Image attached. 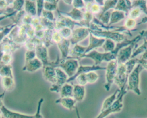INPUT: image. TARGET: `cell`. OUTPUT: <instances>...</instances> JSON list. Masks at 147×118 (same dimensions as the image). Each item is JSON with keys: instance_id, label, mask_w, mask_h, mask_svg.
Wrapping results in <instances>:
<instances>
[{"instance_id": "obj_1", "label": "cell", "mask_w": 147, "mask_h": 118, "mask_svg": "<svg viewBox=\"0 0 147 118\" xmlns=\"http://www.w3.org/2000/svg\"><path fill=\"white\" fill-rule=\"evenodd\" d=\"M79 61L73 59H60L56 68H59L66 74L69 78L73 77L79 67Z\"/></svg>"}, {"instance_id": "obj_2", "label": "cell", "mask_w": 147, "mask_h": 118, "mask_svg": "<svg viewBox=\"0 0 147 118\" xmlns=\"http://www.w3.org/2000/svg\"><path fill=\"white\" fill-rule=\"evenodd\" d=\"M126 92L121 90L117 98L112 105L103 111L100 112L98 116L96 118H106L113 113L120 112L123 107V98Z\"/></svg>"}, {"instance_id": "obj_3", "label": "cell", "mask_w": 147, "mask_h": 118, "mask_svg": "<svg viewBox=\"0 0 147 118\" xmlns=\"http://www.w3.org/2000/svg\"><path fill=\"white\" fill-rule=\"evenodd\" d=\"M115 55L112 53H100L96 49L92 50L88 53L86 54L84 58H90L93 60L95 62L94 65H100L104 61L110 62L113 60Z\"/></svg>"}, {"instance_id": "obj_4", "label": "cell", "mask_w": 147, "mask_h": 118, "mask_svg": "<svg viewBox=\"0 0 147 118\" xmlns=\"http://www.w3.org/2000/svg\"><path fill=\"white\" fill-rule=\"evenodd\" d=\"M57 10L59 16L58 19H56L54 22L55 30L58 31L63 28L68 27L73 30L76 25L81 27L79 22L74 21L69 17L63 15L58 10Z\"/></svg>"}, {"instance_id": "obj_5", "label": "cell", "mask_w": 147, "mask_h": 118, "mask_svg": "<svg viewBox=\"0 0 147 118\" xmlns=\"http://www.w3.org/2000/svg\"><path fill=\"white\" fill-rule=\"evenodd\" d=\"M117 72V63L115 61L112 60L109 62L106 67V83L104 87L106 91H109L111 85L115 80Z\"/></svg>"}, {"instance_id": "obj_6", "label": "cell", "mask_w": 147, "mask_h": 118, "mask_svg": "<svg viewBox=\"0 0 147 118\" xmlns=\"http://www.w3.org/2000/svg\"><path fill=\"white\" fill-rule=\"evenodd\" d=\"M90 34V29L88 28L80 27L74 29L72 30L71 38L70 39L71 43L73 45L78 44L80 42L85 40L89 36Z\"/></svg>"}, {"instance_id": "obj_7", "label": "cell", "mask_w": 147, "mask_h": 118, "mask_svg": "<svg viewBox=\"0 0 147 118\" xmlns=\"http://www.w3.org/2000/svg\"><path fill=\"white\" fill-rule=\"evenodd\" d=\"M57 74V82L50 88L52 92L59 93L62 87L67 83L69 78L66 74L59 68H55Z\"/></svg>"}, {"instance_id": "obj_8", "label": "cell", "mask_w": 147, "mask_h": 118, "mask_svg": "<svg viewBox=\"0 0 147 118\" xmlns=\"http://www.w3.org/2000/svg\"><path fill=\"white\" fill-rule=\"evenodd\" d=\"M36 56L43 63L44 66L51 65V61L48 59L47 48L42 42L36 45L35 48Z\"/></svg>"}, {"instance_id": "obj_9", "label": "cell", "mask_w": 147, "mask_h": 118, "mask_svg": "<svg viewBox=\"0 0 147 118\" xmlns=\"http://www.w3.org/2000/svg\"><path fill=\"white\" fill-rule=\"evenodd\" d=\"M106 67L100 66V65L96 66L94 65L92 66L80 65H79L76 74L74 75L73 77L69 78L67 80V83H69V82H71V81L74 80L78 76L82 74L86 73L92 72V71L106 70Z\"/></svg>"}, {"instance_id": "obj_10", "label": "cell", "mask_w": 147, "mask_h": 118, "mask_svg": "<svg viewBox=\"0 0 147 118\" xmlns=\"http://www.w3.org/2000/svg\"><path fill=\"white\" fill-rule=\"evenodd\" d=\"M106 39L96 37L90 32L89 35V44L87 46L86 54L88 53L92 50L98 48L102 47Z\"/></svg>"}, {"instance_id": "obj_11", "label": "cell", "mask_w": 147, "mask_h": 118, "mask_svg": "<svg viewBox=\"0 0 147 118\" xmlns=\"http://www.w3.org/2000/svg\"><path fill=\"white\" fill-rule=\"evenodd\" d=\"M86 48L87 46H80L78 44L74 45L73 48L71 49L67 59H73L80 60L84 58Z\"/></svg>"}, {"instance_id": "obj_12", "label": "cell", "mask_w": 147, "mask_h": 118, "mask_svg": "<svg viewBox=\"0 0 147 118\" xmlns=\"http://www.w3.org/2000/svg\"><path fill=\"white\" fill-rule=\"evenodd\" d=\"M2 115L5 118H34V115H28L17 112L13 111L3 105L1 109Z\"/></svg>"}, {"instance_id": "obj_13", "label": "cell", "mask_w": 147, "mask_h": 118, "mask_svg": "<svg viewBox=\"0 0 147 118\" xmlns=\"http://www.w3.org/2000/svg\"><path fill=\"white\" fill-rule=\"evenodd\" d=\"M43 75L45 79L53 85L57 82V74L55 68L51 65L45 66L43 67Z\"/></svg>"}, {"instance_id": "obj_14", "label": "cell", "mask_w": 147, "mask_h": 118, "mask_svg": "<svg viewBox=\"0 0 147 118\" xmlns=\"http://www.w3.org/2000/svg\"><path fill=\"white\" fill-rule=\"evenodd\" d=\"M58 47L61 53V59H67L70 52L71 45L70 39H63L59 43L57 44Z\"/></svg>"}, {"instance_id": "obj_15", "label": "cell", "mask_w": 147, "mask_h": 118, "mask_svg": "<svg viewBox=\"0 0 147 118\" xmlns=\"http://www.w3.org/2000/svg\"><path fill=\"white\" fill-rule=\"evenodd\" d=\"M55 103L60 104L63 107L69 110H73L74 109L77 110V102L73 98H60L56 100Z\"/></svg>"}, {"instance_id": "obj_16", "label": "cell", "mask_w": 147, "mask_h": 118, "mask_svg": "<svg viewBox=\"0 0 147 118\" xmlns=\"http://www.w3.org/2000/svg\"><path fill=\"white\" fill-rule=\"evenodd\" d=\"M63 15L68 16L70 18L77 22L81 21L84 18V11L78 9L74 8L71 11L69 12H65L59 11Z\"/></svg>"}, {"instance_id": "obj_17", "label": "cell", "mask_w": 147, "mask_h": 118, "mask_svg": "<svg viewBox=\"0 0 147 118\" xmlns=\"http://www.w3.org/2000/svg\"><path fill=\"white\" fill-rule=\"evenodd\" d=\"M73 98L77 102H81L85 97L86 90L84 86L79 85H73Z\"/></svg>"}, {"instance_id": "obj_18", "label": "cell", "mask_w": 147, "mask_h": 118, "mask_svg": "<svg viewBox=\"0 0 147 118\" xmlns=\"http://www.w3.org/2000/svg\"><path fill=\"white\" fill-rule=\"evenodd\" d=\"M73 85L66 83L62 87L60 91V98H73Z\"/></svg>"}, {"instance_id": "obj_19", "label": "cell", "mask_w": 147, "mask_h": 118, "mask_svg": "<svg viewBox=\"0 0 147 118\" xmlns=\"http://www.w3.org/2000/svg\"><path fill=\"white\" fill-rule=\"evenodd\" d=\"M118 92H119V90H117L113 94L106 98L104 100L100 112L105 110L113 104V103L115 102L117 98V95Z\"/></svg>"}, {"instance_id": "obj_20", "label": "cell", "mask_w": 147, "mask_h": 118, "mask_svg": "<svg viewBox=\"0 0 147 118\" xmlns=\"http://www.w3.org/2000/svg\"><path fill=\"white\" fill-rule=\"evenodd\" d=\"M94 17V15L91 12L85 10L84 11V18L79 23L81 27L89 28Z\"/></svg>"}, {"instance_id": "obj_21", "label": "cell", "mask_w": 147, "mask_h": 118, "mask_svg": "<svg viewBox=\"0 0 147 118\" xmlns=\"http://www.w3.org/2000/svg\"><path fill=\"white\" fill-rule=\"evenodd\" d=\"M43 63L38 58H34L29 61L27 69L30 72H34L40 68H43Z\"/></svg>"}, {"instance_id": "obj_22", "label": "cell", "mask_w": 147, "mask_h": 118, "mask_svg": "<svg viewBox=\"0 0 147 118\" xmlns=\"http://www.w3.org/2000/svg\"><path fill=\"white\" fill-rule=\"evenodd\" d=\"M54 31L49 29L45 30V36L41 41L43 44L47 48L52 46L54 43L52 39L53 33Z\"/></svg>"}, {"instance_id": "obj_23", "label": "cell", "mask_w": 147, "mask_h": 118, "mask_svg": "<svg viewBox=\"0 0 147 118\" xmlns=\"http://www.w3.org/2000/svg\"><path fill=\"white\" fill-rule=\"evenodd\" d=\"M85 78L87 84L96 83L99 78L98 74L95 71H92L84 74Z\"/></svg>"}, {"instance_id": "obj_24", "label": "cell", "mask_w": 147, "mask_h": 118, "mask_svg": "<svg viewBox=\"0 0 147 118\" xmlns=\"http://www.w3.org/2000/svg\"><path fill=\"white\" fill-rule=\"evenodd\" d=\"M58 1H44V9L53 12L57 10Z\"/></svg>"}, {"instance_id": "obj_25", "label": "cell", "mask_w": 147, "mask_h": 118, "mask_svg": "<svg viewBox=\"0 0 147 118\" xmlns=\"http://www.w3.org/2000/svg\"><path fill=\"white\" fill-rule=\"evenodd\" d=\"M40 23L44 27L45 30L49 29V30H55V24L53 22L47 19H45L43 17H40Z\"/></svg>"}, {"instance_id": "obj_26", "label": "cell", "mask_w": 147, "mask_h": 118, "mask_svg": "<svg viewBox=\"0 0 147 118\" xmlns=\"http://www.w3.org/2000/svg\"><path fill=\"white\" fill-rule=\"evenodd\" d=\"M111 11L110 10L106 11L105 13L100 15H98L97 18L105 25H108L109 23L111 17Z\"/></svg>"}, {"instance_id": "obj_27", "label": "cell", "mask_w": 147, "mask_h": 118, "mask_svg": "<svg viewBox=\"0 0 147 118\" xmlns=\"http://www.w3.org/2000/svg\"><path fill=\"white\" fill-rule=\"evenodd\" d=\"M102 48H103L105 53H111L115 48V44L112 40L106 39Z\"/></svg>"}, {"instance_id": "obj_28", "label": "cell", "mask_w": 147, "mask_h": 118, "mask_svg": "<svg viewBox=\"0 0 147 118\" xmlns=\"http://www.w3.org/2000/svg\"><path fill=\"white\" fill-rule=\"evenodd\" d=\"M27 11L32 16H35L37 14L36 1H27Z\"/></svg>"}, {"instance_id": "obj_29", "label": "cell", "mask_w": 147, "mask_h": 118, "mask_svg": "<svg viewBox=\"0 0 147 118\" xmlns=\"http://www.w3.org/2000/svg\"><path fill=\"white\" fill-rule=\"evenodd\" d=\"M58 31L63 39H70L71 38L72 34V30L69 28H63Z\"/></svg>"}, {"instance_id": "obj_30", "label": "cell", "mask_w": 147, "mask_h": 118, "mask_svg": "<svg viewBox=\"0 0 147 118\" xmlns=\"http://www.w3.org/2000/svg\"><path fill=\"white\" fill-rule=\"evenodd\" d=\"M116 1H105L104 4L102 7L101 12L98 15H100L108 11L110 9L112 8L115 4Z\"/></svg>"}, {"instance_id": "obj_31", "label": "cell", "mask_w": 147, "mask_h": 118, "mask_svg": "<svg viewBox=\"0 0 147 118\" xmlns=\"http://www.w3.org/2000/svg\"><path fill=\"white\" fill-rule=\"evenodd\" d=\"M101 10H102V7L96 3L95 1H94L90 7L89 10L87 11H90L93 15L98 14L101 12Z\"/></svg>"}, {"instance_id": "obj_32", "label": "cell", "mask_w": 147, "mask_h": 118, "mask_svg": "<svg viewBox=\"0 0 147 118\" xmlns=\"http://www.w3.org/2000/svg\"><path fill=\"white\" fill-rule=\"evenodd\" d=\"M41 17H43L45 19H47V20L52 22H55L56 20V18L54 17L53 12L48 11V10H46L45 9L43 10Z\"/></svg>"}, {"instance_id": "obj_33", "label": "cell", "mask_w": 147, "mask_h": 118, "mask_svg": "<svg viewBox=\"0 0 147 118\" xmlns=\"http://www.w3.org/2000/svg\"><path fill=\"white\" fill-rule=\"evenodd\" d=\"M44 101V99L41 98L38 101L37 111H36V113L34 115V118H44L41 113V107H42V104H43Z\"/></svg>"}, {"instance_id": "obj_34", "label": "cell", "mask_w": 147, "mask_h": 118, "mask_svg": "<svg viewBox=\"0 0 147 118\" xmlns=\"http://www.w3.org/2000/svg\"><path fill=\"white\" fill-rule=\"evenodd\" d=\"M37 14L38 17L40 18L42 16V12L44 10V1H36Z\"/></svg>"}, {"instance_id": "obj_35", "label": "cell", "mask_w": 147, "mask_h": 118, "mask_svg": "<svg viewBox=\"0 0 147 118\" xmlns=\"http://www.w3.org/2000/svg\"><path fill=\"white\" fill-rule=\"evenodd\" d=\"M63 38L61 36L58 31L55 30L53 31L52 35V39L53 42H56L57 44L60 42Z\"/></svg>"}, {"instance_id": "obj_36", "label": "cell", "mask_w": 147, "mask_h": 118, "mask_svg": "<svg viewBox=\"0 0 147 118\" xmlns=\"http://www.w3.org/2000/svg\"><path fill=\"white\" fill-rule=\"evenodd\" d=\"M72 5L74 8L78 9L81 10L85 8V4L83 1H73Z\"/></svg>"}, {"instance_id": "obj_37", "label": "cell", "mask_w": 147, "mask_h": 118, "mask_svg": "<svg viewBox=\"0 0 147 118\" xmlns=\"http://www.w3.org/2000/svg\"><path fill=\"white\" fill-rule=\"evenodd\" d=\"M5 93H3L2 94L0 95V110H1V107H2L3 106V98L4 95Z\"/></svg>"}, {"instance_id": "obj_38", "label": "cell", "mask_w": 147, "mask_h": 118, "mask_svg": "<svg viewBox=\"0 0 147 118\" xmlns=\"http://www.w3.org/2000/svg\"><path fill=\"white\" fill-rule=\"evenodd\" d=\"M64 2L66 4H69V5H72V2L73 1H64Z\"/></svg>"}, {"instance_id": "obj_39", "label": "cell", "mask_w": 147, "mask_h": 118, "mask_svg": "<svg viewBox=\"0 0 147 118\" xmlns=\"http://www.w3.org/2000/svg\"><path fill=\"white\" fill-rule=\"evenodd\" d=\"M2 115L1 112L0 110V118H2Z\"/></svg>"}, {"instance_id": "obj_40", "label": "cell", "mask_w": 147, "mask_h": 118, "mask_svg": "<svg viewBox=\"0 0 147 118\" xmlns=\"http://www.w3.org/2000/svg\"><path fill=\"white\" fill-rule=\"evenodd\" d=\"M2 118H5L3 117V116H2Z\"/></svg>"}, {"instance_id": "obj_41", "label": "cell", "mask_w": 147, "mask_h": 118, "mask_svg": "<svg viewBox=\"0 0 147 118\" xmlns=\"http://www.w3.org/2000/svg\"><path fill=\"white\" fill-rule=\"evenodd\" d=\"M112 118H114V117H112Z\"/></svg>"}, {"instance_id": "obj_42", "label": "cell", "mask_w": 147, "mask_h": 118, "mask_svg": "<svg viewBox=\"0 0 147 118\" xmlns=\"http://www.w3.org/2000/svg\"><path fill=\"white\" fill-rule=\"evenodd\" d=\"M112 118V117H111V118Z\"/></svg>"}]
</instances>
